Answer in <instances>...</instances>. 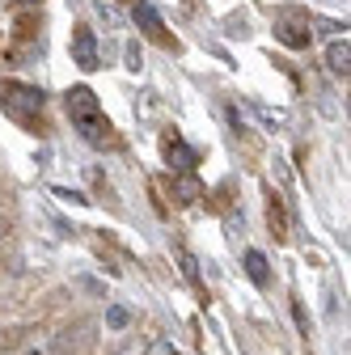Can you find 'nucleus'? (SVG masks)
<instances>
[{
  "instance_id": "obj_1",
  "label": "nucleus",
  "mask_w": 351,
  "mask_h": 355,
  "mask_svg": "<svg viewBox=\"0 0 351 355\" xmlns=\"http://www.w3.org/2000/svg\"><path fill=\"white\" fill-rule=\"evenodd\" d=\"M64 106H68V119L80 127V136L89 140V144H102V140H106L110 123L102 119V110H98V94H94L89 85H72V89H68V98H64Z\"/></svg>"
},
{
  "instance_id": "obj_2",
  "label": "nucleus",
  "mask_w": 351,
  "mask_h": 355,
  "mask_svg": "<svg viewBox=\"0 0 351 355\" xmlns=\"http://www.w3.org/2000/svg\"><path fill=\"white\" fill-rule=\"evenodd\" d=\"M0 102L13 119H30V110H42V89H30V85H5L0 89Z\"/></svg>"
},
{
  "instance_id": "obj_3",
  "label": "nucleus",
  "mask_w": 351,
  "mask_h": 355,
  "mask_svg": "<svg viewBox=\"0 0 351 355\" xmlns=\"http://www.w3.org/2000/svg\"><path fill=\"white\" fill-rule=\"evenodd\" d=\"M72 60H76V68L80 72H94L102 60H98V42H94V30H85V26H76V34H72Z\"/></svg>"
},
{
  "instance_id": "obj_4",
  "label": "nucleus",
  "mask_w": 351,
  "mask_h": 355,
  "mask_svg": "<svg viewBox=\"0 0 351 355\" xmlns=\"http://www.w3.org/2000/svg\"><path fill=\"white\" fill-rule=\"evenodd\" d=\"M165 161H169V169L191 173V169L199 165V153H195V148H187L178 136H169V140H165Z\"/></svg>"
},
{
  "instance_id": "obj_5",
  "label": "nucleus",
  "mask_w": 351,
  "mask_h": 355,
  "mask_svg": "<svg viewBox=\"0 0 351 355\" xmlns=\"http://www.w3.org/2000/svg\"><path fill=\"white\" fill-rule=\"evenodd\" d=\"M131 21H136L144 34H153V38H161V34H165V26H161V13L148 5V0H140V5L131 9Z\"/></svg>"
},
{
  "instance_id": "obj_6",
  "label": "nucleus",
  "mask_w": 351,
  "mask_h": 355,
  "mask_svg": "<svg viewBox=\"0 0 351 355\" xmlns=\"http://www.w3.org/2000/svg\"><path fill=\"white\" fill-rule=\"evenodd\" d=\"M326 64H330V72H343V76H347V64H351V47H347V38H334L330 47H326Z\"/></svg>"
},
{
  "instance_id": "obj_7",
  "label": "nucleus",
  "mask_w": 351,
  "mask_h": 355,
  "mask_svg": "<svg viewBox=\"0 0 351 355\" xmlns=\"http://www.w3.org/2000/svg\"><path fill=\"white\" fill-rule=\"evenodd\" d=\"M173 195H178V203H195L203 195V187L195 182L191 173H178V178H173Z\"/></svg>"
},
{
  "instance_id": "obj_8",
  "label": "nucleus",
  "mask_w": 351,
  "mask_h": 355,
  "mask_svg": "<svg viewBox=\"0 0 351 355\" xmlns=\"http://www.w3.org/2000/svg\"><path fill=\"white\" fill-rule=\"evenodd\" d=\"M17 355H55V343H51V334H30Z\"/></svg>"
},
{
  "instance_id": "obj_9",
  "label": "nucleus",
  "mask_w": 351,
  "mask_h": 355,
  "mask_svg": "<svg viewBox=\"0 0 351 355\" xmlns=\"http://www.w3.org/2000/svg\"><path fill=\"white\" fill-rule=\"evenodd\" d=\"M246 271H250V279L262 288V284H267V258H262L258 250H246Z\"/></svg>"
},
{
  "instance_id": "obj_10",
  "label": "nucleus",
  "mask_w": 351,
  "mask_h": 355,
  "mask_svg": "<svg viewBox=\"0 0 351 355\" xmlns=\"http://www.w3.org/2000/svg\"><path fill=\"white\" fill-rule=\"evenodd\" d=\"M250 110H254L262 123H267V127H284V123H288V114H284V110H271V106H258V102H254Z\"/></svg>"
},
{
  "instance_id": "obj_11",
  "label": "nucleus",
  "mask_w": 351,
  "mask_h": 355,
  "mask_svg": "<svg viewBox=\"0 0 351 355\" xmlns=\"http://www.w3.org/2000/svg\"><path fill=\"white\" fill-rule=\"evenodd\" d=\"M178 262H182V275L199 288V262H195V254H187V250H178Z\"/></svg>"
},
{
  "instance_id": "obj_12",
  "label": "nucleus",
  "mask_w": 351,
  "mask_h": 355,
  "mask_svg": "<svg viewBox=\"0 0 351 355\" xmlns=\"http://www.w3.org/2000/svg\"><path fill=\"white\" fill-rule=\"evenodd\" d=\"M127 322H131V318H127L123 304H110V309H106V326H110V330H123Z\"/></svg>"
},
{
  "instance_id": "obj_13",
  "label": "nucleus",
  "mask_w": 351,
  "mask_h": 355,
  "mask_svg": "<svg viewBox=\"0 0 351 355\" xmlns=\"http://www.w3.org/2000/svg\"><path fill=\"white\" fill-rule=\"evenodd\" d=\"M300 26H280V38L288 42V47H305V42H309V34H296Z\"/></svg>"
},
{
  "instance_id": "obj_14",
  "label": "nucleus",
  "mask_w": 351,
  "mask_h": 355,
  "mask_svg": "<svg viewBox=\"0 0 351 355\" xmlns=\"http://www.w3.org/2000/svg\"><path fill=\"white\" fill-rule=\"evenodd\" d=\"M127 68H131V72H140V47H136V42L127 47Z\"/></svg>"
},
{
  "instance_id": "obj_15",
  "label": "nucleus",
  "mask_w": 351,
  "mask_h": 355,
  "mask_svg": "<svg viewBox=\"0 0 351 355\" xmlns=\"http://www.w3.org/2000/svg\"><path fill=\"white\" fill-rule=\"evenodd\" d=\"M148 355H182L178 347H173V343H153V351Z\"/></svg>"
},
{
  "instance_id": "obj_16",
  "label": "nucleus",
  "mask_w": 351,
  "mask_h": 355,
  "mask_svg": "<svg viewBox=\"0 0 351 355\" xmlns=\"http://www.w3.org/2000/svg\"><path fill=\"white\" fill-rule=\"evenodd\" d=\"M98 13H102V17H106V21H119V13H114V9H110V5H106V0H98Z\"/></svg>"
},
{
  "instance_id": "obj_17",
  "label": "nucleus",
  "mask_w": 351,
  "mask_h": 355,
  "mask_svg": "<svg viewBox=\"0 0 351 355\" xmlns=\"http://www.w3.org/2000/svg\"><path fill=\"white\" fill-rule=\"evenodd\" d=\"M22 5H42V0H22Z\"/></svg>"
},
{
  "instance_id": "obj_18",
  "label": "nucleus",
  "mask_w": 351,
  "mask_h": 355,
  "mask_svg": "<svg viewBox=\"0 0 351 355\" xmlns=\"http://www.w3.org/2000/svg\"><path fill=\"white\" fill-rule=\"evenodd\" d=\"M187 5H195V0H187Z\"/></svg>"
}]
</instances>
